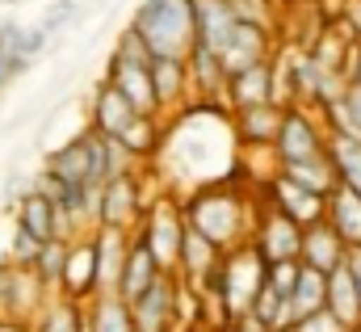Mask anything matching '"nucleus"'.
Masks as SVG:
<instances>
[{"mask_svg":"<svg viewBox=\"0 0 361 332\" xmlns=\"http://www.w3.org/2000/svg\"><path fill=\"white\" fill-rule=\"evenodd\" d=\"M180 206H185V223L197 236H206L219 252L252 244L261 198L248 194L244 177H231V181H219V185H202V189L185 194Z\"/></svg>","mask_w":361,"mask_h":332,"instance_id":"obj_1","label":"nucleus"},{"mask_svg":"<svg viewBox=\"0 0 361 332\" xmlns=\"http://www.w3.org/2000/svg\"><path fill=\"white\" fill-rule=\"evenodd\" d=\"M265 273H269V265L261 261V252L252 249V244H244V249L223 252L214 278H210L206 290H197V295L206 299V307L219 312V320H223V328H227V324L252 316V303H257V295L265 290Z\"/></svg>","mask_w":361,"mask_h":332,"instance_id":"obj_2","label":"nucleus"},{"mask_svg":"<svg viewBox=\"0 0 361 332\" xmlns=\"http://www.w3.org/2000/svg\"><path fill=\"white\" fill-rule=\"evenodd\" d=\"M130 30H139L156 59H189L197 42L193 0H143L130 13Z\"/></svg>","mask_w":361,"mask_h":332,"instance_id":"obj_3","label":"nucleus"},{"mask_svg":"<svg viewBox=\"0 0 361 332\" xmlns=\"http://www.w3.org/2000/svg\"><path fill=\"white\" fill-rule=\"evenodd\" d=\"M147 177H152V168H135V172H122L109 185H101V194H97V232L101 227L105 232H126V236L139 232V223H143V215L156 198L147 189Z\"/></svg>","mask_w":361,"mask_h":332,"instance_id":"obj_4","label":"nucleus"},{"mask_svg":"<svg viewBox=\"0 0 361 332\" xmlns=\"http://www.w3.org/2000/svg\"><path fill=\"white\" fill-rule=\"evenodd\" d=\"M135 236L147 244V252L156 256V265H160L164 273H180V252H185L189 223H185V206H180L177 194H169V189L156 194Z\"/></svg>","mask_w":361,"mask_h":332,"instance_id":"obj_5","label":"nucleus"},{"mask_svg":"<svg viewBox=\"0 0 361 332\" xmlns=\"http://www.w3.org/2000/svg\"><path fill=\"white\" fill-rule=\"evenodd\" d=\"M273 156H277V168L307 165V160L328 156V122H324V114L311 109V105H286Z\"/></svg>","mask_w":361,"mask_h":332,"instance_id":"obj_6","label":"nucleus"},{"mask_svg":"<svg viewBox=\"0 0 361 332\" xmlns=\"http://www.w3.org/2000/svg\"><path fill=\"white\" fill-rule=\"evenodd\" d=\"M101 295V269H97V240L76 236L63 249V273H59V299L89 307Z\"/></svg>","mask_w":361,"mask_h":332,"instance_id":"obj_7","label":"nucleus"},{"mask_svg":"<svg viewBox=\"0 0 361 332\" xmlns=\"http://www.w3.org/2000/svg\"><path fill=\"white\" fill-rule=\"evenodd\" d=\"M252 249L261 252L265 265H281V261H298L302 256V227L294 219H286L281 211H273L261 198V215H257V232H252Z\"/></svg>","mask_w":361,"mask_h":332,"instance_id":"obj_8","label":"nucleus"},{"mask_svg":"<svg viewBox=\"0 0 361 332\" xmlns=\"http://www.w3.org/2000/svg\"><path fill=\"white\" fill-rule=\"evenodd\" d=\"M261 194H265V202H269L273 211H281V215H286V219H294L298 227H315V223H324V219H328V198H319V194L302 189V185H298V181H290L286 172H277Z\"/></svg>","mask_w":361,"mask_h":332,"instance_id":"obj_9","label":"nucleus"},{"mask_svg":"<svg viewBox=\"0 0 361 332\" xmlns=\"http://www.w3.org/2000/svg\"><path fill=\"white\" fill-rule=\"evenodd\" d=\"M269 59H273V30H261V25L235 21V30L219 47V64H223L227 81L248 72V68H257V64H269Z\"/></svg>","mask_w":361,"mask_h":332,"instance_id":"obj_10","label":"nucleus"},{"mask_svg":"<svg viewBox=\"0 0 361 332\" xmlns=\"http://www.w3.org/2000/svg\"><path fill=\"white\" fill-rule=\"evenodd\" d=\"M105 81L114 84L135 114H147V118H160V101H156V84H152V64H135V59H122L109 51V64H105Z\"/></svg>","mask_w":361,"mask_h":332,"instance_id":"obj_11","label":"nucleus"},{"mask_svg":"<svg viewBox=\"0 0 361 332\" xmlns=\"http://www.w3.org/2000/svg\"><path fill=\"white\" fill-rule=\"evenodd\" d=\"M177 273H164L139 303H130L135 332H173L177 328Z\"/></svg>","mask_w":361,"mask_h":332,"instance_id":"obj_12","label":"nucleus"},{"mask_svg":"<svg viewBox=\"0 0 361 332\" xmlns=\"http://www.w3.org/2000/svg\"><path fill=\"white\" fill-rule=\"evenodd\" d=\"M139 114L130 109V101L114 88V84L101 81L92 84V97H89V118H85V126L89 131H97V135H105V139H122V131L135 122Z\"/></svg>","mask_w":361,"mask_h":332,"instance_id":"obj_13","label":"nucleus"},{"mask_svg":"<svg viewBox=\"0 0 361 332\" xmlns=\"http://www.w3.org/2000/svg\"><path fill=\"white\" fill-rule=\"evenodd\" d=\"M152 84L160 101V122L177 118L180 109L193 105V76L185 59H152Z\"/></svg>","mask_w":361,"mask_h":332,"instance_id":"obj_14","label":"nucleus"},{"mask_svg":"<svg viewBox=\"0 0 361 332\" xmlns=\"http://www.w3.org/2000/svg\"><path fill=\"white\" fill-rule=\"evenodd\" d=\"M13 227L25 232V236H34L38 244H59V240H68V236H63L59 206H55L47 194H38V189H30V194L13 206Z\"/></svg>","mask_w":361,"mask_h":332,"instance_id":"obj_15","label":"nucleus"},{"mask_svg":"<svg viewBox=\"0 0 361 332\" xmlns=\"http://www.w3.org/2000/svg\"><path fill=\"white\" fill-rule=\"evenodd\" d=\"M281 118H286V105H248V109H231V126H235V139L244 152H257V148H273L277 143V131H281Z\"/></svg>","mask_w":361,"mask_h":332,"instance_id":"obj_16","label":"nucleus"},{"mask_svg":"<svg viewBox=\"0 0 361 332\" xmlns=\"http://www.w3.org/2000/svg\"><path fill=\"white\" fill-rule=\"evenodd\" d=\"M160 278H164V269L156 265V256L147 252V244L135 236V240H130V252H126V265H122V278H118V290H114V295H118V299L130 307V303H139V299H143V295H147V290L160 282Z\"/></svg>","mask_w":361,"mask_h":332,"instance_id":"obj_17","label":"nucleus"},{"mask_svg":"<svg viewBox=\"0 0 361 332\" xmlns=\"http://www.w3.org/2000/svg\"><path fill=\"white\" fill-rule=\"evenodd\" d=\"M269 101H277V64L273 59L227 81V109H248V105H269Z\"/></svg>","mask_w":361,"mask_h":332,"instance_id":"obj_18","label":"nucleus"},{"mask_svg":"<svg viewBox=\"0 0 361 332\" xmlns=\"http://www.w3.org/2000/svg\"><path fill=\"white\" fill-rule=\"evenodd\" d=\"M307 269H319V273H332L349 261V249L345 240L332 232V223H315V227H302V256H298Z\"/></svg>","mask_w":361,"mask_h":332,"instance_id":"obj_19","label":"nucleus"},{"mask_svg":"<svg viewBox=\"0 0 361 332\" xmlns=\"http://www.w3.org/2000/svg\"><path fill=\"white\" fill-rule=\"evenodd\" d=\"M341 328L357 332L361 328V295H357V282H353V273H349V265H341V269H332L328 273V307H324Z\"/></svg>","mask_w":361,"mask_h":332,"instance_id":"obj_20","label":"nucleus"},{"mask_svg":"<svg viewBox=\"0 0 361 332\" xmlns=\"http://www.w3.org/2000/svg\"><path fill=\"white\" fill-rule=\"evenodd\" d=\"M193 21H197V47L214 51L227 42V34L235 30V13L227 0H193Z\"/></svg>","mask_w":361,"mask_h":332,"instance_id":"obj_21","label":"nucleus"},{"mask_svg":"<svg viewBox=\"0 0 361 332\" xmlns=\"http://www.w3.org/2000/svg\"><path fill=\"white\" fill-rule=\"evenodd\" d=\"M97 240V269H101V295H114L118 290V278H122V265H126V252H130V240L126 232H92Z\"/></svg>","mask_w":361,"mask_h":332,"instance_id":"obj_22","label":"nucleus"},{"mask_svg":"<svg viewBox=\"0 0 361 332\" xmlns=\"http://www.w3.org/2000/svg\"><path fill=\"white\" fill-rule=\"evenodd\" d=\"M328 223H332V232L345 240V249H361V194L353 189H336L332 198H328Z\"/></svg>","mask_w":361,"mask_h":332,"instance_id":"obj_23","label":"nucleus"},{"mask_svg":"<svg viewBox=\"0 0 361 332\" xmlns=\"http://www.w3.org/2000/svg\"><path fill=\"white\" fill-rule=\"evenodd\" d=\"M324 307H328V273H319V269H307V265H302L298 286H294V295H290L294 324H298V320H307V316H319Z\"/></svg>","mask_w":361,"mask_h":332,"instance_id":"obj_24","label":"nucleus"},{"mask_svg":"<svg viewBox=\"0 0 361 332\" xmlns=\"http://www.w3.org/2000/svg\"><path fill=\"white\" fill-rule=\"evenodd\" d=\"M85 328L89 332H135V320H130V307L118 295H97L85 307Z\"/></svg>","mask_w":361,"mask_h":332,"instance_id":"obj_25","label":"nucleus"},{"mask_svg":"<svg viewBox=\"0 0 361 332\" xmlns=\"http://www.w3.org/2000/svg\"><path fill=\"white\" fill-rule=\"evenodd\" d=\"M328 160L336 168L341 185L361 194V139H349V135H328Z\"/></svg>","mask_w":361,"mask_h":332,"instance_id":"obj_26","label":"nucleus"},{"mask_svg":"<svg viewBox=\"0 0 361 332\" xmlns=\"http://www.w3.org/2000/svg\"><path fill=\"white\" fill-rule=\"evenodd\" d=\"M290 181H298L302 189H311V194H319V198H332L336 189H341V177H336V168L328 156H319V160H307V165H290L281 168Z\"/></svg>","mask_w":361,"mask_h":332,"instance_id":"obj_27","label":"nucleus"},{"mask_svg":"<svg viewBox=\"0 0 361 332\" xmlns=\"http://www.w3.org/2000/svg\"><path fill=\"white\" fill-rule=\"evenodd\" d=\"M30 332H89L85 328V307L68 303V299H51L42 307V316L30 324Z\"/></svg>","mask_w":361,"mask_h":332,"instance_id":"obj_28","label":"nucleus"},{"mask_svg":"<svg viewBox=\"0 0 361 332\" xmlns=\"http://www.w3.org/2000/svg\"><path fill=\"white\" fill-rule=\"evenodd\" d=\"M21 25H25V21H17V17H4V21H0V93L17 81V76H25V64H21V55H17Z\"/></svg>","mask_w":361,"mask_h":332,"instance_id":"obj_29","label":"nucleus"},{"mask_svg":"<svg viewBox=\"0 0 361 332\" xmlns=\"http://www.w3.org/2000/svg\"><path fill=\"white\" fill-rule=\"evenodd\" d=\"M80 21V0H51L47 4V13L38 17V25L51 34V38H59L68 25H76Z\"/></svg>","mask_w":361,"mask_h":332,"instance_id":"obj_30","label":"nucleus"},{"mask_svg":"<svg viewBox=\"0 0 361 332\" xmlns=\"http://www.w3.org/2000/svg\"><path fill=\"white\" fill-rule=\"evenodd\" d=\"M42 249L47 244H38L34 236H25V232H8V249H4V261L8 265H17V269H34L38 265V256H42Z\"/></svg>","mask_w":361,"mask_h":332,"instance_id":"obj_31","label":"nucleus"},{"mask_svg":"<svg viewBox=\"0 0 361 332\" xmlns=\"http://www.w3.org/2000/svg\"><path fill=\"white\" fill-rule=\"evenodd\" d=\"M51 42H55V38H51V34L38 25V21H34V25H21V38H17V55H21L25 72H30V68H34V64L47 55V47H51Z\"/></svg>","mask_w":361,"mask_h":332,"instance_id":"obj_32","label":"nucleus"},{"mask_svg":"<svg viewBox=\"0 0 361 332\" xmlns=\"http://www.w3.org/2000/svg\"><path fill=\"white\" fill-rule=\"evenodd\" d=\"M235 21L244 25H261V30H273V0H227Z\"/></svg>","mask_w":361,"mask_h":332,"instance_id":"obj_33","label":"nucleus"},{"mask_svg":"<svg viewBox=\"0 0 361 332\" xmlns=\"http://www.w3.org/2000/svg\"><path fill=\"white\" fill-rule=\"evenodd\" d=\"M298 273H302V261H281V265H269V273H265V282H269L277 295H294V286H298Z\"/></svg>","mask_w":361,"mask_h":332,"instance_id":"obj_34","label":"nucleus"},{"mask_svg":"<svg viewBox=\"0 0 361 332\" xmlns=\"http://www.w3.org/2000/svg\"><path fill=\"white\" fill-rule=\"evenodd\" d=\"M114 55H122V59H135V64H152V59H156V55L147 51V42L139 38V30H130V25L118 34V42H114Z\"/></svg>","mask_w":361,"mask_h":332,"instance_id":"obj_35","label":"nucleus"},{"mask_svg":"<svg viewBox=\"0 0 361 332\" xmlns=\"http://www.w3.org/2000/svg\"><path fill=\"white\" fill-rule=\"evenodd\" d=\"M0 324H13V265L0 256Z\"/></svg>","mask_w":361,"mask_h":332,"instance_id":"obj_36","label":"nucleus"},{"mask_svg":"<svg viewBox=\"0 0 361 332\" xmlns=\"http://www.w3.org/2000/svg\"><path fill=\"white\" fill-rule=\"evenodd\" d=\"M290 332H349V328H341V324H336L328 312H319V316H307V320H298Z\"/></svg>","mask_w":361,"mask_h":332,"instance_id":"obj_37","label":"nucleus"},{"mask_svg":"<svg viewBox=\"0 0 361 332\" xmlns=\"http://www.w3.org/2000/svg\"><path fill=\"white\" fill-rule=\"evenodd\" d=\"M349 273H353V282H357V295H361V249H349Z\"/></svg>","mask_w":361,"mask_h":332,"instance_id":"obj_38","label":"nucleus"},{"mask_svg":"<svg viewBox=\"0 0 361 332\" xmlns=\"http://www.w3.org/2000/svg\"><path fill=\"white\" fill-rule=\"evenodd\" d=\"M349 84H361V42L353 47V64H349Z\"/></svg>","mask_w":361,"mask_h":332,"instance_id":"obj_39","label":"nucleus"},{"mask_svg":"<svg viewBox=\"0 0 361 332\" xmlns=\"http://www.w3.org/2000/svg\"><path fill=\"white\" fill-rule=\"evenodd\" d=\"M0 332H30V324H0Z\"/></svg>","mask_w":361,"mask_h":332,"instance_id":"obj_40","label":"nucleus"},{"mask_svg":"<svg viewBox=\"0 0 361 332\" xmlns=\"http://www.w3.org/2000/svg\"><path fill=\"white\" fill-rule=\"evenodd\" d=\"M357 332H361V328H357Z\"/></svg>","mask_w":361,"mask_h":332,"instance_id":"obj_41","label":"nucleus"}]
</instances>
